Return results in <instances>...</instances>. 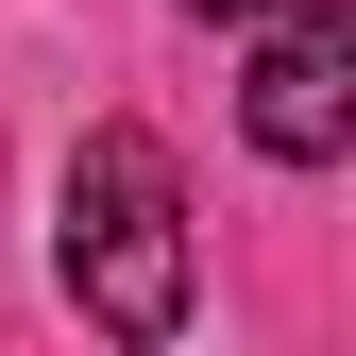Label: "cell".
Wrapping results in <instances>:
<instances>
[{
  "mask_svg": "<svg viewBox=\"0 0 356 356\" xmlns=\"http://www.w3.org/2000/svg\"><path fill=\"white\" fill-rule=\"evenodd\" d=\"M51 272L68 305L102 339H187V289H204V254H187V170H170L153 119H102V136L68 153V187H51Z\"/></svg>",
  "mask_w": 356,
  "mask_h": 356,
  "instance_id": "6da1fadb",
  "label": "cell"
},
{
  "mask_svg": "<svg viewBox=\"0 0 356 356\" xmlns=\"http://www.w3.org/2000/svg\"><path fill=\"white\" fill-rule=\"evenodd\" d=\"M187 17H220V34H254V17H289V0H187Z\"/></svg>",
  "mask_w": 356,
  "mask_h": 356,
  "instance_id": "3957f363",
  "label": "cell"
},
{
  "mask_svg": "<svg viewBox=\"0 0 356 356\" xmlns=\"http://www.w3.org/2000/svg\"><path fill=\"white\" fill-rule=\"evenodd\" d=\"M238 136L272 153V170H339V153H356V17H339V0H289V17H254Z\"/></svg>",
  "mask_w": 356,
  "mask_h": 356,
  "instance_id": "7a4b0ae2",
  "label": "cell"
}]
</instances>
